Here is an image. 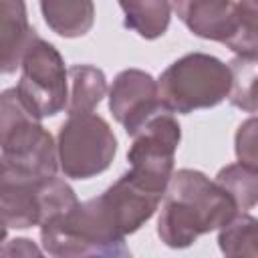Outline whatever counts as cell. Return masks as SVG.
Wrapping results in <instances>:
<instances>
[{
  "mask_svg": "<svg viewBox=\"0 0 258 258\" xmlns=\"http://www.w3.org/2000/svg\"><path fill=\"white\" fill-rule=\"evenodd\" d=\"M236 157L242 163H250L258 167V115L246 119L234 137Z\"/></svg>",
  "mask_w": 258,
  "mask_h": 258,
  "instance_id": "ffe728a7",
  "label": "cell"
},
{
  "mask_svg": "<svg viewBox=\"0 0 258 258\" xmlns=\"http://www.w3.org/2000/svg\"><path fill=\"white\" fill-rule=\"evenodd\" d=\"M109 109L119 125L133 135L149 117L165 109L159 99L157 81L139 69L121 71L109 89Z\"/></svg>",
  "mask_w": 258,
  "mask_h": 258,
  "instance_id": "ba28073f",
  "label": "cell"
},
{
  "mask_svg": "<svg viewBox=\"0 0 258 258\" xmlns=\"http://www.w3.org/2000/svg\"><path fill=\"white\" fill-rule=\"evenodd\" d=\"M40 240L52 256H127L125 236L101 198L79 202L40 224Z\"/></svg>",
  "mask_w": 258,
  "mask_h": 258,
  "instance_id": "7a4b0ae2",
  "label": "cell"
},
{
  "mask_svg": "<svg viewBox=\"0 0 258 258\" xmlns=\"http://www.w3.org/2000/svg\"><path fill=\"white\" fill-rule=\"evenodd\" d=\"M238 28L226 44L236 54L258 56V0H238Z\"/></svg>",
  "mask_w": 258,
  "mask_h": 258,
  "instance_id": "d6986e66",
  "label": "cell"
},
{
  "mask_svg": "<svg viewBox=\"0 0 258 258\" xmlns=\"http://www.w3.org/2000/svg\"><path fill=\"white\" fill-rule=\"evenodd\" d=\"M133 145L127 151L131 173L147 187L165 194L173 175L175 149L181 139V129L171 111L161 109L149 117L133 135Z\"/></svg>",
  "mask_w": 258,
  "mask_h": 258,
  "instance_id": "52a82bcc",
  "label": "cell"
},
{
  "mask_svg": "<svg viewBox=\"0 0 258 258\" xmlns=\"http://www.w3.org/2000/svg\"><path fill=\"white\" fill-rule=\"evenodd\" d=\"M161 105L171 113H191L222 103L232 87L230 67L204 52L171 62L157 81Z\"/></svg>",
  "mask_w": 258,
  "mask_h": 258,
  "instance_id": "277c9868",
  "label": "cell"
},
{
  "mask_svg": "<svg viewBox=\"0 0 258 258\" xmlns=\"http://www.w3.org/2000/svg\"><path fill=\"white\" fill-rule=\"evenodd\" d=\"M48 28L64 38L85 36L95 22L93 0H40Z\"/></svg>",
  "mask_w": 258,
  "mask_h": 258,
  "instance_id": "4fadbf2b",
  "label": "cell"
},
{
  "mask_svg": "<svg viewBox=\"0 0 258 258\" xmlns=\"http://www.w3.org/2000/svg\"><path fill=\"white\" fill-rule=\"evenodd\" d=\"M236 214V202L218 181L196 169H179L163 194L157 236L169 248H187L202 234L224 228Z\"/></svg>",
  "mask_w": 258,
  "mask_h": 258,
  "instance_id": "6da1fadb",
  "label": "cell"
},
{
  "mask_svg": "<svg viewBox=\"0 0 258 258\" xmlns=\"http://www.w3.org/2000/svg\"><path fill=\"white\" fill-rule=\"evenodd\" d=\"M177 18L200 38L228 44L238 28L234 0H173Z\"/></svg>",
  "mask_w": 258,
  "mask_h": 258,
  "instance_id": "8fae6325",
  "label": "cell"
},
{
  "mask_svg": "<svg viewBox=\"0 0 258 258\" xmlns=\"http://www.w3.org/2000/svg\"><path fill=\"white\" fill-rule=\"evenodd\" d=\"M0 177V210L4 234L8 228L24 230L30 226H40L44 177H26L10 171H2Z\"/></svg>",
  "mask_w": 258,
  "mask_h": 258,
  "instance_id": "30bf717a",
  "label": "cell"
},
{
  "mask_svg": "<svg viewBox=\"0 0 258 258\" xmlns=\"http://www.w3.org/2000/svg\"><path fill=\"white\" fill-rule=\"evenodd\" d=\"M0 145L2 171L26 177H48L56 173L58 151L52 135L26 109L16 87L2 93Z\"/></svg>",
  "mask_w": 258,
  "mask_h": 258,
  "instance_id": "3957f363",
  "label": "cell"
},
{
  "mask_svg": "<svg viewBox=\"0 0 258 258\" xmlns=\"http://www.w3.org/2000/svg\"><path fill=\"white\" fill-rule=\"evenodd\" d=\"M32 34L34 30L28 26L24 0H0V64L4 75L20 67Z\"/></svg>",
  "mask_w": 258,
  "mask_h": 258,
  "instance_id": "7c38bea8",
  "label": "cell"
},
{
  "mask_svg": "<svg viewBox=\"0 0 258 258\" xmlns=\"http://www.w3.org/2000/svg\"><path fill=\"white\" fill-rule=\"evenodd\" d=\"M228 67L232 73V87L228 93V101L246 113H256L258 111V56L236 54Z\"/></svg>",
  "mask_w": 258,
  "mask_h": 258,
  "instance_id": "2e32d148",
  "label": "cell"
},
{
  "mask_svg": "<svg viewBox=\"0 0 258 258\" xmlns=\"http://www.w3.org/2000/svg\"><path fill=\"white\" fill-rule=\"evenodd\" d=\"M216 181L232 196L238 212H246L258 204V167L250 163H230L222 167Z\"/></svg>",
  "mask_w": 258,
  "mask_h": 258,
  "instance_id": "ac0fdd59",
  "label": "cell"
},
{
  "mask_svg": "<svg viewBox=\"0 0 258 258\" xmlns=\"http://www.w3.org/2000/svg\"><path fill=\"white\" fill-rule=\"evenodd\" d=\"M125 14V26L135 30L141 38L153 40L169 26V0H119Z\"/></svg>",
  "mask_w": 258,
  "mask_h": 258,
  "instance_id": "9a60e30c",
  "label": "cell"
},
{
  "mask_svg": "<svg viewBox=\"0 0 258 258\" xmlns=\"http://www.w3.org/2000/svg\"><path fill=\"white\" fill-rule=\"evenodd\" d=\"M220 250L232 258H258V220L248 214H236L218 234Z\"/></svg>",
  "mask_w": 258,
  "mask_h": 258,
  "instance_id": "e0dca14e",
  "label": "cell"
},
{
  "mask_svg": "<svg viewBox=\"0 0 258 258\" xmlns=\"http://www.w3.org/2000/svg\"><path fill=\"white\" fill-rule=\"evenodd\" d=\"M58 165L67 177L89 179L105 171L117 151V139L109 123L91 113L69 115L56 139Z\"/></svg>",
  "mask_w": 258,
  "mask_h": 258,
  "instance_id": "8992f818",
  "label": "cell"
},
{
  "mask_svg": "<svg viewBox=\"0 0 258 258\" xmlns=\"http://www.w3.org/2000/svg\"><path fill=\"white\" fill-rule=\"evenodd\" d=\"M16 91L26 109L38 119L52 117L67 109L69 71L58 50L36 32L24 48Z\"/></svg>",
  "mask_w": 258,
  "mask_h": 258,
  "instance_id": "5b68a950",
  "label": "cell"
},
{
  "mask_svg": "<svg viewBox=\"0 0 258 258\" xmlns=\"http://www.w3.org/2000/svg\"><path fill=\"white\" fill-rule=\"evenodd\" d=\"M2 256H12V254H16V256H38L40 254V250L30 242V240H26V238H18V240H12V246L10 244H4L2 246Z\"/></svg>",
  "mask_w": 258,
  "mask_h": 258,
  "instance_id": "44dd1931",
  "label": "cell"
},
{
  "mask_svg": "<svg viewBox=\"0 0 258 258\" xmlns=\"http://www.w3.org/2000/svg\"><path fill=\"white\" fill-rule=\"evenodd\" d=\"M107 93L105 73L93 64H73L69 69L67 113H91Z\"/></svg>",
  "mask_w": 258,
  "mask_h": 258,
  "instance_id": "5bb4252c",
  "label": "cell"
},
{
  "mask_svg": "<svg viewBox=\"0 0 258 258\" xmlns=\"http://www.w3.org/2000/svg\"><path fill=\"white\" fill-rule=\"evenodd\" d=\"M163 194L147 187L131 171L123 173L111 187L101 194V200L123 236L139 230L157 210Z\"/></svg>",
  "mask_w": 258,
  "mask_h": 258,
  "instance_id": "9c48e42d",
  "label": "cell"
}]
</instances>
